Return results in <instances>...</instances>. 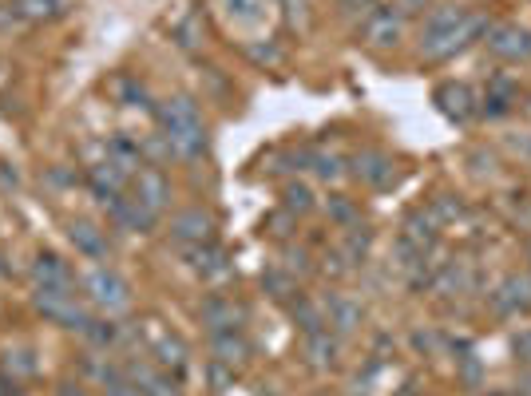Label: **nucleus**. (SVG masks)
<instances>
[{"label":"nucleus","mask_w":531,"mask_h":396,"mask_svg":"<svg viewBox=\"0 0 531 396\" xmlns=\"http://www.w3.org/2000/svg\"><path fill=\"white\" fill-rule=\"evenodd\" d=\"M488 28H492L488 12L460 8V4H436L428 8L425 24H421V56L428 64H444L460 56L464 48H472L476 40H484Z\"/></svg>","instance_id":"1"},{"label":"nucleus","mask_w":531,"mask_h":396,"mask_svg":"<svg viewBox=\"0 0 531 396\" xmlns=\"http://www.w3.org/2000/svg\"><path fill=\"white\" fill-rule=\"evenodd\" d=\"M155 119L163 127V143L179 159H199L207 151V123L191 96H171L155 107Z\"/></svg>","instance_id":"2"},{"label":"nucleus","mask_w":531,"mask_h":396,"mask_svg":"<svg viewBox=\"0 0 531 396\" xmlns=\"http://www.w3.org/2000/svg\"><path fill=\"white\" fill-rule=\"evenodd\" d=\"M484 48L500 64H531V28L516 20H492V28L484 32Z\"/></svg>","instance_id":"3"},{"label":"nucleus","mask_w":531,"mask_h":396,"mask_svg":"<svg viewBox=\"0 0 531 396\" xmlns=\"http://www.w3.org/2000/svg\"><path fill=\"white\" fill-rule=\"evenodd\" d=\"M84 294H88V301H92L96 309H104L107 317L131 309V286H127V278H123L119 270H111V266H92V270L84 274Z\"/></svg>","instance_id":"4"},{"label":"nucleus","mask_w":531,"mask_h":396,"mask_svg":"<svg viewBox=\"0 0 531 396\" xmlns=\"http://www.w3.org/2000/svg\"><path fill=\"white\" fill-rule=\"evenodd\" d=\"M36 309H40L52 325L76 329L80 337H84V329L92 325V313L76 301V290H36Z\"/></svg>","instance_id":"5"},{"label":"nucleus","mask_w":531,"mask_h":396,"mask_svg":"<svg viewBox=\"0 0 531 396\" xmlns=\"http://www.w3.org/2000/svg\"><path fill=\"white\" fill-rule=\"evenodd\" d=\"M349 175H353L361 187H369V191H389V187L397 183V163H393L385 151H377V147H361V151L349 159Z\"/></svg>","instance_id":"6"},{"label":"nucleus","mask_w":531,"mask_h":396,"mask_svg":"<svg viewBox=\"0 0 531 396\" xmlns=\"http://www.w3.org/2000/svg\"><path fill=\"white\" fill-rule=\"evenodd\" d=\"M361 36L369 48H397L405 36V12L401 8H377L361 20Z\"/></svg>","instance_id":"7"},{"label":"nucleus","mask_w":531,"mask_h":396,"mask_svg":"<svg viewBox=\"0 0 531 396\" xmlns=\"http://www.w3.org/2000/svg\"><path fill=\"white\" fill-rule=\"evenodd\" d=\"M321 309H325V325H329L337 337L357 333L361 321H365V305H361L357 297L341 294V290H329V294L321 297Z\"/></svg>","instance_id":"8"},{"label":"nucleus","mask_w":531,"mask_h":396,"mask_svg":"<svg viewBox=\"0 0 531 396\" xmlns=\"http://www.w3.org/2000/svg\"><path fill=\"white\" fill-rule=\"evenodd\" d=\"M131 195L139 198L151 214H163L171 206V179L159 171V167H139L131 175Z\"/></svg>","instance_id":"9"},{"label":"nucleus","mask_w":531,"mask_h":396,"mask_svg":"<svg viewBox=\"0 0 531 396\" xmlns=\"http://www.w3.org/2000/svg\"><path fill=\"white\" fill-rule=\"evenodd\" d=\"M171 238L179 246H203V242H214V214L203 210V206H191V210H179L171 218Z\"/></svg>","instance_id":"10"},{"label":"nucleus","mask_w":531,"mask_h":396,"mask_svg":"<svg viewBox=\"0 0 531 396\" xmlns=\"http://www.w3.org/2000/svg\"><path fill=\"white\" fill-rule=\"evenodd\" d=\"M432 103L452 119V123H472L480 115V96L468 84H440L432 92Z\"/></svg>","instance_id":"11"},{"label":"nucleus","mask_w":531,"mask_h":396,"mask_svg":"<svg viewBox=\"0 0 531 396\" xmlns=\"http://www.w3.org/2000/svg\"><path fill=\"white\" fill-rule=\"evenodd\" d=\"M488 305H492V313H500V317H520L524 309H531V278L528 274L504 278V282L488 294Z\"/></svg>","instance_id":"12"},{"label":"nucleus","mask_w":531,"mask_h":396,"mask_svg":"<svg viewBox=\"0 0 531 396\" xmlns=\"http://www.w3.org/2000/svg\"><path fill=\"white\" fill-rule=\"evenodd\" d=\"M207 333H222V329H242L246 325V305L234 301L230 294H211L199 309Z\"/></svg>","instance_id":"13"},{"label":"nucleus","mask_w":531,"mask_h":396,"mask_svg":"<svg viewBox=\"0 0 531 396\" xmlns=\"http://www.w3.org/2000/svg\"><path fill=\"white\" fill-rule=\"evenodd\" d=\"M123 377L139 389L143 396H179V385H175V377L167 373V369H151V365H143V361H127L123 365Z\"/></svg>","instance_id":"14"},{"label":"nucleus","mask_w":531,"mask_h":396,"mask_svg":"<svg viewBox=\"0 0 531 396\" xmlns=\"http://www.w3.org/2000/svg\"><path fill=\"white\" fill-rule=\"evenodd\" d=\"M88 187H92V195L100 198V206H115L119 198H123V187H127V175L119 171V167H111V163H96L92 171H88Z\"/></svg>","instance_id":"15"},{"label":"nucleus","mask_w":531,"mask_h":396,"mask_svg":"<svg viewBox=\"0 0 531 396\" xmlns=\"http://www.w3.org/2000/svg\"><path fill=\"white\" fill-rule=\"evenodd\" d=\"M401 238H405V242H413L417 250L432 254V250H436V242H440V222L432 218V210H428V206H421V210H413V214L405 218Z\"/></svg>","instance_id":"16"},{"label":"nucleus","mask_w":531,"mask_h":396,"mask_svg":"<svg viewBox=\"0 0 531 396\" xmlns=\"http://www.w3.org/2000/svg\"><path fill=\"white\" fill-rule=\"evenodd\" d=\"M32 278H36V290H72V270L60 254H36Z\"/></svg>","instance_id":"17"},{"label":"nucleus","mask_w":531,"mask_h":396,"mask_svg":"<svg viewBox=\"0 0 531 396\" xmlns=\"http://www.w3.org/2000/svg\"><path fill=\"white\" fill-rule=\"evenodd\" d=\"M211 353H214V361L238 369V365L250 361V341H246L242 329H222V333H211Z\"/></svg>","instance_id":"18"},{"label":"nucleus","mask_w":531,"mask_h":396,"mask_svg":"<svg viewBox=\"0 0 531 396\" xmlns=\"http://www.w3.org/2000/svg\"><path fill=\"white\" fill-rule=\"evenodd\" d=\"M68 238H72V246H76V254H84V258H107L111 254V242H107V234L96 226V222H84V218H76L72 226H68Z\"/></svg>","instance_id":"19"},{"label":"nucleus","mask_w":531,"mask_h":396,"mask_svg":"<svg viewBox=\"0 0 531 396\" xmlns=\"http://www.w3.org/2000/svg\"><path fill=\"white\" fill-rule=\"evenodd\" d=\"M107 214L115 218V226H119V230H139V234H143V230H151V226L159 222V214H151V210H147V206H143L135 195H123L115 206H111V210H107Z\"/></svg>","instance_id":"20"},{"label":"nucleus","mask_w":531,"mask_h":396,"mask_svg":"<svg viewBox=\"0 0 531 396\" xmlns=\"http://www.w3.org/2000/svg\"><path fill=\"white\" fill-rule=\"evenodd\" d=\"M187 258H191V266L203 274V278H230V258H226V250L222 246H214V242H203V246H187Z\"/></svg>","instance_id":"21"},{"label":"nucleus","mask_w":531,"mask_h":396,"mask_svg":"<svg viewBox=\"0 0 531 396\" xmlns=\"http://www.w3.org/2000/svg\"><path fill=\"white\" fill-rule=\"evenodd\" d=\"M512 103H516V84H512L508 76H496V80L488 84V92L480 96V115L504 119V115L512 111Z\"/></svg>","instance_id":"22"},{"label":"nucleus","mask_w":531,"mask_h":396,"mask_svg":"<svg viewBox=\"0 0 531 396\" xmlns=\"http://www.w3.org/2000/svg\"><path fill=\"white\" fill-rule=\"evenodd\" d=\"M155 361H159V369H167V373H183L187 361H191V349H187L183 337L159 333V337H155Z\"/></svg>","instance_id":"23"},{"label":"nucleus","mask_w":531,"mask_h":396,"mask_svg":"<svg viewBox=\"0 0 531 396\" xmlns=\"http://www.w3.org/2000/svg\"><path fill=\"white\" fill-rule=\"evenodd\" d=\"M302 349H306V361L314 365V369H333L337 365V333H329V329H321V333H310V337H302Z\"/></svg>","instance_id":"24"},{"label":"nucleus","mask_w":531,"mask_h":396,"mask_svg":"<svg viewBox=\"0 0 531 396\" xmlns=\"http://www.w3.org/2000/svg\"><path fill=\"white\" fill-rule=\"evenodd\" d=\"M286 305H290V317H294V325H298L302 337L329 329V325H325V309H321V301H310V297L298 294L294 301H286Z\"/></svg>","instance_id":"25"},{"label":"nucleus","mask_w":531,"mask_h":396,"mask_svg":"<svg viewBox=\"0 0 531 396\" xmlns=\"http://www.w3.org/2000/svg\"><path fill=\"white\" fill-rule=\"evenodd\" d=\"M8 12L28 24H48L64 12V0H8Z\"/></svg>","instance_id":"26"},{"label":"nucleus","mask_w":531,"mask_h":396,"mask_svg":"<svg viewBox=\"0 0 531 396\" xmlns=\"http://www.w3.org/2000/svg\"><path fill=\"white\" fill-rule=\"evenodd\" d=\"M107 163H111V167H119V171L131 179V175L143 167L139 143H131V139H123V135H119V139H111V143H107Z\"/></svg>","instance_id":"27"},{"label":"nucleus","mask_w":531,"mask_h":396,"mask_svg":"<svg viewBox=\"0 0 531 396\" xmlns=\"http://www.w3.org/2000/svg\"><path fill=\"white\" fill-rule=\"evenodd\" d=\"M306 167L318 175L321 183H341L345 175H349V167H345V159L341 155H333V151H310V159H306Z\"/></svg>","instance_id":"28"},{"label":"nucleus","mask_w":531,"mask_h":396,"mask_svg":"<svg viewBox=\"0 0 531 396\" xmlns=\"http://www.w3.org/2000/svg\"><path fill=\"white\" fill-rule=\"evenodd\" d=\"M262 290L270 297H278V301H294V297L302 294V290H298V278H294L290 270H282V266L262 270Z\"/></svg>","instance_id":"29"},{"label":"nucleus","mask_w":531,"mask_h":396,"mask_svg":"<svg viewBox=\"0 0 531 396\" xmlns=\"http://www.w3.org/2000/svg\"><path fill=\"white\" fill-rule=\"evenodd\" d=\"M314 206H318V198H314V191H310L306 183H286V187H282V210H290L294 218H298V214H310Z\"/></svg>","instance_id":"30"},{"label":"nucleus","mask_w":531,"mask_h":396,"mask_svg":"<svg viewBox=\"0 0 531 396\" xmlns=\"http://www.w3.org/2000/svg\"><path fill=\"white\" fill-rule=\"evenodd\" d=\"M111 96L119 99L123 107H151V96H147V88H143L139 80H131V76H119V80L111 84Z\"/></svg>","instance_id":"31"},{"label":"nucleus","mask_w":531,"mask_h":396,"mask_svg":"<svg viewBox=\"0 0 531 396\" xmlns=\"http://www.w3.org/2000/svg\"><path fill=\"white\" fill-rule=\"evenodd\" d=\"M325 210H329V218L341 226V230H349V226H361V210H357V202L345 195H333L325 202Z\"/></svg>","instance_id":"32"},{"label":"nucleus","mask_w":531,"mask_h":396,"mask_svg":"<svg viewBox=\"0 0 531 396\" xmlns=\"http://www.w3.org/2000/svg\"><path fill=\"white\" fill-rule=\"evenodd\" d=\"M222 4H226V16H234L242 24H258L266 16V4L270 0H222Z\"/></svg>","instance_id":"33"},{"label":"nucleus","mask_w":531,"mask_h":396,"mask_svg":"<svg viewBox=\"0 0 531 396\" xmlns=\"http://www.w3.org/2000/svg\"><path fill=\"white\" fill-rule=\"evenodd\" d=\"M84 337H88L92 345H100V349H111V345L119 341V325L107 321V317H92V325L84 329Z\"/></svg>","instance_id":"34"},{"label":"nucleus","mask_w":531,"mask_h":396,"mask_svg":"<svg viewBox=\"0 0 531 396\" xmlns=\"http://www.w3.org/2000/svg\"><path fill=\"white\" fill-rule=\"evenodd\" d=\"M428 210H432V218L444 226V222H452V218L464 214V202H460L456 195H436L432 202H428Z\"/></svg>","instance_id":"35"},{"label":"nucleus","mask_w":531,"mask_h":396,"mask_svg":"<svg viewBox=\"0 0 531 396\" xmlns=\"http://www.w3.org/2000/svg\"><path fill=\"white\" fill-rule=\"evenodd\" d=\"M282 270H290L294 278H306L314 266H310V254H306L302 246H286V262H282Z\"/></svg>","instance_id":"36"},{"label":"nucleus","mask_w":531,"mask_h":396,"mask_svg":"<svg viewBox=\"0 0 531 396\" xmlns=\"http://www.w3.org/2000/svg\"><path fill=\"white\" fill-rule=\"evenodd\" d=\"M512 353H516V361L531 365V325L528 329H520V333L512 337Z\"/></svg>","instance_id":"37"},{"label":"nucleus","mask_w":531,"mask_h":396,"mask_svg":"<svg viewBox=\"0 0 531 396\" xmlns=\"http://www.w3.org/2000/svg\"><path fill=\"white\" fill-rule=\"evenodd\" d=\"M4 365H8V369L16 365V373H24V377L36 373V361H32V353H24V349H16V353L8 349V361H4Z\"/></svg>","instance_id":"38"},{"label":"nucleus","mask_w":531,"mask_h":396,"mask_svg":"<svg viewBox=\"0 0 531 396\" xmlns=\"http://www.w3.org/2000/svg\"><path fill=\"white\" fill-rule=\"evenodd\" d=\"M286 226H294V214H290V210H278V214L270 218V234H274V238H286V234H290Z\"/></svg>","instance_id":"39"},{"label":"nucleus","mask_w":531,"mask_h":396,"mask_svg":"<svg viewBox=\"0 0 531 396\" xmlns=\"http://www.w3.org/2000/svg\"><path fill=\"white\" fill-rule=\"evenodd\" d=\"M286 4V16L298 24V20H306V12H310V0H282Z\"/></svg>","instance_id":"40"},{"label":"nucleus","mask_w":531,"mask_h":396,"mask_svg":"<svg viewBox=\"0 0 531 396\" xmlns=\"http://www.w3.org/2000/svg\"><path fill=\"white\" fill-rule=\"evenodd\" d=\"M428 0H401V4H397V8H401V12H417V8H425Z\"/></svg>","instance_id":"41"},{"label":"nucleus","mask_w":531,"mask_h":396,"mask_svg":"<svg viewBox=\"0 0 531 396\" xmlns=\"http://www.w3.org/2000/svg\"><path fill=\"white\" fill-rule=\"evenodd\" d=\"M8 393H12V385H8L4 377H0V396H8Z\"/></svg>","instance_id":"42"},{"label":"nucleus","mask_w":531,"mask_h":396,"mask_svg":"<svg viewBox=\"0 0 531 396\" xmlns=\"http://www.w3.org/2000/svg\"><path fill=\"white\" fill-rule=\"evenodd\" d=\"M476 396H512V393H476ZM520 396V393H516Z\"/></svg>","instance_id":"43"},{"label":"nucleus","mask_w":531,"mask_h":396,"mask_svg":"<svg viewBox=\"0 0 531 396\" xmlns=\"http://www.w3.org/2000/svg\"><path fill=\"white\" fill-rule=\"evenodd\" d=\"M318 396H333V393H318Z\"/></svg>","instance_id":"44"},{"label":"nucleus","mask_w":531,"mask_h":396,"mask_svg":"<svg viewBox=\"0 0 531 396\" xmlns=\"http://www.w3.org/2000/svg\"><path fill=\"white\" fill-rule=\"evenodd\" d=\"M528 262H531V250H528Z\"/></svg>","instance_id":"45"},{"label":"nucleus","mask_w":531,"mask_h":396,"mask_svg":"<svg viewBox=\"0 0 531 396\" xmlns=\"http://www.w3.org/2000/svg\"><path fill=\"white\" fill-rule=\"evenodd\" d=\"M0 270H4V266H0Z\"/></svg>","instance_id":"46"}]
</instances>
